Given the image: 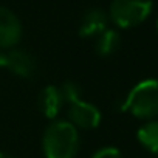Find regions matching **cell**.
<instances>
[{
  "mask_svg": "<svg viewBox=\"0 0 158 158\" xmlns=\"http://www.w3.org/2000/svg\"><path fill=\"white\" fill-rule=\"evenodd\" d=\"M109 14L101 8L89 10L79 23V36L84 39H96L102 31L107 30Z\"/></svg>",
  "mask_w": 158,
  "mask_h": 158,
  "instance_id": "obj_7",
  "label": "cell"
},
{
  "mask_svg": "<svg viewBox=\"0 0 158 158\" xmlns=\"http://www.w3.org/2000/svg\"><path fill=\"white\" fill-rule=\"evenodd\" d=\"M121 110L141 121L155 119L158 116V79L139 81L126 96Z\"/></svg>",
  "mask_w": 158,
  "mask_h": 158,
  "instance_id": "obj_2",
  "label": "cell"
},
{
  "mask_svg": "<svg viewBox=\"0 0 158 158\" xmlns=\"http://www.w3.org/2000/svg\"><path fill=\"white\" fill-rule=\"evenodd\" d=\"M59 89H60V93L64 98V104H67V106L76 99H81V96H82V90L79 87V84H76L73 81H65Z\"/></svg>",
  "mask_w": 158,
  "mask_h": 158,
  "instance_id": "obj_11",
  "label": "cell"
},
{
  "mask_svg": "<svg viewBox=\"0 0 158 158\" xmlns=\"http://www.w3.org/2000/svg\"><path fill=\"white\" fill-rule=\"evenodd\" d=\"M121 45V36L116 30L107 28L95 39V51L101 57H109L118 51Z\"/></svg>",
  "mask_w": 158,
  "mask_h": 158,
  "instance_id": "obj_9",
  "label": "cell"
},
{
  "mask_svg": "<svg viewBox=\"0 0 158 158\" xmlns=\"http://www.w3.org/2000/svg\"><path fill=\"white\" fill-rule=\"evenodd\" d=\"M22 39V23L6 6L0 5V50L16 48Z\"/></svg>",
  "mask_w": 158,
  "mask_h": 158,
  "instance_id": "obj_5",
  "label": "cell"
},
{
  "mask_svg": "<svg viewBox=\"0 0 158 158\" xmlns=\"http://www.w3.org/2000/svg\"><path fill=\"white\" fill-rule=\"evenodd\" d=\"M37 107L47 119H51V121L57 119V116L64 107V98H62L60 89L57 85L44 87L37 98Z\"/></svg>",
  "mask_w": 158,
  "mask_h": 158,
  "instance_id": "obj_8",
  "label": "cell"
},
{
  "mask_svg": "<svg viewBox=\"0 0 158 158\" xmlns=\"http://www.w3.org/2000/svg\"><path fill=\"white\" fill-rule=\"evenodd\" d=\"M0 158H14V156L10 153H5V152H0Z\"/></svg>",
  "mask_w": 158,
  "mask_h": 158,
  "instance_id": "obj_14",
  "label": "cell"
},
{
  "mask_svg": "<svg viewBox=\"0 0 158 158\" xmlns=\"http://www.w3.org/2000/svg\"><path fill=\"white\" fill-rule=\"evenodd\" d=\"M6 65V51L0 50V68H3Z\"/></svg>",
  "mask_w": 158,
  "mask_h": 158,
  "instance_id": "obj_13",
  "label": "cell"
},
{
  "mask_svg": "<svg viewBox=\"0 0 158 158\" xmlns=\"http://www.w3.org/2000/svg\"><path fill=\"white\" fill-rule=\"evenodd\" d=\"M79 146V130L67 119H54L44 130L42 152L45 158H76Z\"/></svg>",
  "mask_w": 158,
  "mask_h": 158,
  "instance_id": "obj_1",
  "label": "cell"
},
{
  "mask_svg": "<svg viewBox=\"0 0 158 158\" xmlns=\"http://www.w3.org/2000/svg\"><path fill=\"white\" fill-rule=\"evenodd\" d=\"M68 119L77 130H93L101 124V110L89 102V101H82V99H76L71 104H68V110H67Z\"/></svg>",
  "mask_w": 158,
  "mask_h": 158,
  "instance_id": "obj_4",
  "label": "cell"
},
{
  "mask_svg": "<svg viewBox=\"0 0 158 158\" xmlns=\"http://www.w3.org/2000/svg\"><path fill=\"white\" fill-rule=\"evenodd\" d=\"M136 139L147 152L158 155V119L146 121L136 130Z\"/></svg>",
  "mask_w": 158,
  "mask_h": 158,
  "instance_id": "obj_10",
  "label": "cell"
},
{
  "mask_svg": "<svg viewBox=\"0 0 158 158\" xmlns=\"http://www.w3.org/2000/svg\"><path fill=\"white\" fill-rule=\"evenodd\" d=\"M90 158H123V153L119 149H116L113 146H104V147L98 149Z\"/></svg>",
  "mask_w": 158,
  "mask_h": 158,
  "instance_id": "obj_12",
  "label": "cell"
},
{
  "mask_svg": "<svg viewBox=\"0 0 158 158\" xmlns=\"http://www.w3.org/2000/svg\"><path fill=\"white\" fill-rule=\"evenodd\" d=\"M152 0H112L109 20L118 28L127 30L141 25L152 13Z\"/></svg>",
  "mask_w": 158,
  "mask_h": 158,
  "instance_id": "obj_3",
  "label": "cell"
},
{
  "mask_svg": "<svg viewBox=\"0 0 158 158\" xmlns=\"http://www.w3.org/2000/svg\"><path fill=\"white\" fill-rule=\"evenodd\" d=\"M5 68H8L13 74H16L19 77L30 79L36 74L37 64H36V59L28 51L20 50V48H11L6 51Z\"/></svg>",
  "mask_w": 158,
  "mask_h": 158,
  "instance_id": "obj_6",
  "label": "cell"
},
{
  "mask_svg": "<svg viewBox=\"0 0 158 158\" xmlns=\"http://www.w3.org/2000/svg\"><path fill=\"white\" fill-rule=\"evenodd\" d=\"M156 30H158V20H156Z\"/></svg>",
  "mask_w": 158,
  "mask_h": 158,
  "instance_id": "obj_15",
  "label": "cell"
}]
</instances>
